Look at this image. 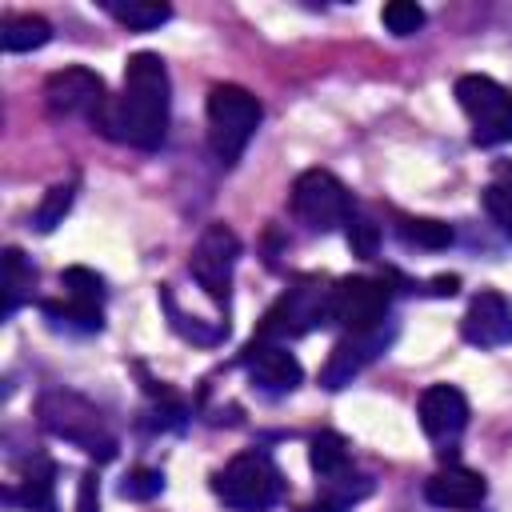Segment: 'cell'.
Wrapping results in <instances>:
<instances>
[{"instance_id":"obj_1","label":"cell","mask_w":512,"mask_h":512,"mask_svg":"<svg viewBox=\"0 0 512 512\" xmlns=\"http://www.w3.org/2000/svg\"><path fill=\"white\" fill-rule=\"evenodd\" d=\"M168 108H172V80L156 52H132L124 64V88L108 100L96 128L128 148L156 152L168 136Z\"/></svg>"},{"instance_id":"obj_2","label":"cell","mask_w":512,"mask_h":512,"mask_svg":"<svg viewBox=\"0 0 512 512\" xmlns=\"http://www.w3.org/2000/svg\"><path fill=\"white\" fill-rule=\"evenodd\" d=\"M36 412H40V424H44L52 436L76 444L80 452H88V456H96V460H112V456H116V436H112L108 420H104L100 408H92L84 396L64 392V388H48V392L40 396Z\"/></svg>"},{"instance_id":"obj_3","label":"cell","mask_w":512,"mask_h":512,"mask_svg":"<svg viewBox=\"0 0 512 512\" xmlns=\"http://www.w3.org/2000/svg\"><path fill=\"white\" fill-rule=\"evenodd\" d=\"M260 100L240 84H216L208 92V144L212 156L232 168L260 128Z\"/></svg>"},{"instance_id":"obj_4","label":"cell","mask_w":512,"mask_h":512,"mask_svg":"<svg viewBox=\"0 0 512 512\" xmlns=\"http://www.w3.org/2000/svg\"><path fill=\"white\" fill-rule=\"evenodd\" d=\"M332 320V288L320 280V276H304L296 280L260 320L256 328V340H276V344H288L320 324Z\"/></svg>"},{"instance_id":"obj_5","label":"cell","mask_w":512,"mask_h":512,"mask_svg":"<svg viewBox=\"0 0 512 512\" xmlns=\"http://www.w3.org/2000/svg\"><path fill=\"white\" fill-rule=\"evenodd\" d=\"M280 488H284V480H280L272 456L268 452H256V448L232 456L216 472V480H212V492L232 512H268L280 500Z\"/></svg>"},{"instance_id":"obj_6","label":"cell","mask_w":512,"mask_h":512,"mask_svg":"<svg viewBox=\"0 0 512 512\" xmlns=\"http://www.w3.org/2000/svg\"><path fill=\"white\" fill-rule=\"evenodd\" d=\"M456 104L472 120V144L496 148L512 140V92L492 76L468 72L456 80Z\"/></svg>"},{"instance_id":"obj_7","label":"cell","mask_w":512,"mask_h":512,"mask_svg":"<svg viewBox=\"0 0 512 512\" xmlns=\"http://www.w3.org/2000/svg\"><path fill=\"white\" fill-rule=\"evenodd\" d=\"M292 212L308 232H332L340 224H348L352 216V196L348 188L324 172V168H308L296 176L292 184Z\"/></svg>"},{"instance_id":"obj_8","label":"cell","mask_w":512,"mask_h":512,"mask_svg":"<svg viewBox=\"0 0 512 512\" xmlns=\"http://www.w3.org/2000/svg\"><path fill=\"white\" fill-rule=\"evenodd\" d=\"M236 260H240V240L228 224H208L192 248V260H188V272L192 280L216 300L224 304L228 300V284H232V272H236Z\"/></svg>"},{"instance_id":"obj_9","label":"cell","mask_w":512,"mask_h":512,"mask_svg":"<svg viewBox=\"0 0 512 512\" xmlns=\"http://www.w3.org/2000/svg\"><path fill=\"white\" fill-rule=\"evenodd\" d=\"M388 304H392V288L372 276H348L336 280L332 288V320L344 324L348 332L380 328L388 320Z\"/></svg>"},{"instance_id":"obj_10","label":"cell","mask_w":512,"mask_h":512,"mask_svg":"<svg viewBox=\"0 0 512 512\" xmlns=\"http://www.w3.org/2000/svg\"><path fill=\"white\" fill-rule=\"evenodd\" d=\"M44 100H48V112H56V116H88L96 124L112 96L104 92L100 72H92V68H60V72H52L44 80Z\"/></svg>"},{"instance_id":"obj_11","label":"cell","mask_w":512,"mask_h":512,"mask_svg":"<svg viewBox=\"0 0 512 512\" xmlns=\"http://www.w3.org/2000/svg\"><path fill=\"white\" fill-rule=\"evenodd\" d=\"M392 324H380V328H368V332H348L344 340H336V348L328 352V364L320 368V384L324 388H344L352 384L388 344H392Z\"/></svg>"},{"instance_id":"obj_12","label":"cell","mask_w":512,"mask_h":512,"mask_svg":"<svg viewBox=\"0 0 512 512\" xmlns=\"http://www.w3.org/2000/svg\"><path fill=\"white\" fill-rule=\"evenodd\" d=\"M252 388L268 392V396H284L292 392L300 380H304V368L300 360L288 352V344H276V340H252L240 356Z\"/></svg>"},{"instance_id":"obj_13","label":"cell","mask_w":512,"mask_h":512,"mask_svg":"<svg viewBox=\"0 0 512 512\" xmlns=\"http://www.w3.org/2000/svg\"><path fill=\"white\" fill-rule=\"evenodd\" d=\"M460 336L472 344V348H504L512 344V308L500 292L484 288L472 296L464 320H460Z\"/></svg>"},{"instance_id":"obj_14","label":"cell","mask_w":512,"mask_h":512,"mask_svg":"<svg viewBox=\"0 0 512 512\" xmlns=\"http://www.w3.org/2000/svg\"><path fill=\"white\" fill-rule=\"evenodd\" d=\"M484 496H488L484 476L464 464H448L436 476H428V484H424V500L444 512H472L484 504Z\"/></svg>"},{"instance_id":"obj_15","label":"cell","mask_w":512,"mask_h":512,"mask_svg":"<svg viewBox=\"0 0 512 512\" xmlns=\"http://www.w3.org/2000/svg\"><path fill=\"white\" fill-rule=\"evenodd\" d=\"M468 424V400L452 384H432L420 396V428L432 440H456Z\"/></svg>"},{"instance_id":"obj_16","label":"cell","mask_w":512,"mask_h":512,"mask_svg":"<svg viewBox=\"0 0 512 512\" xmlns=\"http://www.w3.org/2000/svg\"><path fill=\"white\" fill-rule=\"evenodd\" d=\"M48 40H52V24L44 16L16 12V16H4V24H0V48L4 52H32V48H44Z\"/></svg>"},{"instance_id":"obj_17","label":"cell","mask_w":512,"mask_h":512,"mask_svg":"<svg viewBox=\"0 0 512 512\" xmlns=\"http://www.w3.org/2000/svg\"><path fill=\"white\" fill-rule=\"evenodd\" d=\"M104 12L136 32H148V28H160L164 20H172V8L156 4V0H104Z\"/></svg>"},{"instance_id":"obj_18","label":"cell","mask_w":512,"mask_h":512,"mask_svg":"<svg viewBox=\"0 0 512 512\" xmlns=\"http://www.w3.org/2000/svg\"><path fill=\"white\" fill-rule=\"evenodd\" d=\"M32 280H36V272L24 260V252L20 248H8L4 252V320H12L16 308L32 296Z\"/></svg>"},{"instance_id":"obj_19","label":"cell","mask_w":512,"mask_h":512,"mask_svg":"<svg viewBox=\"0 0 512 512\" xmlns=\"http://www.w3.org/2000/svg\"><path fill=\"white\" fill-rule=\"evenodd\" d=\"M308 460H312V472H316L324 484L336 480V476H344V472H348V444H344V436H336V432H316L312 444H308Z\"/></svg>"},{"instance_id":"obj_20","label":"cell","mask_w":512,"mask_h":512,"mask_svg":"<svg viewBox=\"0 0 512 512\" xmlns=\"http://www.w3.org/2000/svg\"><path fill=\"white\" fill-rule=\"evenodd\" d=\"M72 196H76V184H52L44 192V200L36 204V212H32V228L36 232H52L56 224H64V216L72 208Z\"/></svg>"},{"instance_id":"obj_21","label":"cell","mask_w":512,"mask_h":512,"mask_svg":"<svg viewBox=\"0 0 512 512\" xmlns=\"http://www.w3.org/2000/svg\"><path fill=\"white\" fill-rule=\"evenodd\" d=\"M44 316L56 324H68L76 332H100V308L96 304H80V300H44Z\"/></svg>"},{"instance_id":"obj_22","label":"cell","mask_w":512,"mask_h":512,"mask_svg":"<svg viewBox=\"0 0 512 512\" xmlns=\"http://www.w3.org/2000/svg\"><path fill=\"white\" fill-rule=\"evenodd\" d=\"M396 232H400L404 244H416V248H448L452 244V228L444 220H428V216L400 220Z\"/></svg>"},{"instance_id":"obj_23","label":"cell","mask_w":512,"mask_h":512,"mask_svg":"<svg viewBox=\"0 0 512 512\" xmlns=\"http://www.w3.org/2000/svg\"><path fill=\"white\" fill-rule=\"evenodd\" d=\"M60 284H64V296H68V300L96 304V308H100V300H104V280H100L92 268L72 264V268H64V272H60Z\"/></svg>"},{"instance_id":"obj_24","label":"cell","mask_w":512,"mask_h":512,"mask_svg":"<svg viewBox=\"0 0 512 512\" xmlns=\"http://www.w3.org/2000/svg\"><path fill=\"white\" fill-rule=\"evenodd\" d=\"M380 24L392 36H416L424 28V8L416 0H392V4L380 8Z\"/></svg>"},{"instance_id":"obj_25","label":"cell","mask_w":512,"mask_h":512,"mask_svg":"<svg viewBox=\"0 0 512 512\" xmlns=\"http://www.w3.org/2000/svg\"><path fill=\"white\" fill-rule=\"evenodd\" d=\"M348 248H352V256H360V260H372L376 248H380V224H376L372 216L356 212V208H352V216H348Z\"/></svg>"},{"instance_id":"obj_26","label":"cell","mask_w":512,"mask_h":512,"mask_svg":"<svg viewBox=\"0 0 512 512\" xmlns=\"http://www.w3.org/2000/svg\"><path fill=\"white\" fill-rule=\"evenodd\" d=\"M52 476H56V468H52V464H40V472L24 480L28 512H56V500H52Z\"/></svg>"},{"instance_id":"obj_27","label":"cell","mask_w":512,"mask_h":512,"mask_svg":"<svg viewBox=\"0 0 512 512\" xmlns=\"http://www.w3.org/2000/svg\"><path fill=\"white\" fill-rule=\"evenodd\" d=\"M160 488H164V476L156 468H136V472L124 476L120 496L124 500H152V496H160Z\"/></svg>"},{"instance_id":"obj_28","label":"cell","mask_w":512,"mask_h":512,"mask_svg":"<svg viewBox=\"0 0 512 512\" xmlns=\"http://www.w3.org/2000/svg\"><path fill=\"white\" fill-rule=\"evenodd\" d=\"M484 212H488V216H492V224L512 240V192H508V188H500V184L484 188Z\"/></svg>"},{"instance_id":"obj_29","label":"cell","mask_w":512,"mask_h":512,"mask_svg":"<svg viewBox=\"0 0 512 512\" xmlns=\"http://www.w3.org/2000/svg\"><path fill=\"white\" fill-rule=\"evenodd\" d=\"M76 512H100V480H96V472H84V476H80Z\"/></svg>"},{"instance_id":"obj_30","label":"cell","mask_w":512,"mask_h":512,"mask_svg":"<svg viewBox=\"0 0 512 512\" xmlns=\"http://www.w3.org/2000/svg\"><path fill=\"white\" fill-rule=\"evenodd\" d=\"M456 288H460V280H456V276H436L428 292H432V296H452Z\"/></svg>"},{"instance_id":"obj_31","label":"cell","mask_w":512,"mask_h":512,"mask_svg":"<svg viewBox=\"0 0 512 512\" xmlns=\"http://www.w3.org/2000/svg\"><path fill=\"white\" fill-rule=\"evenodd\" d=\"M496 176L504 180L500 188H508V192H512V164H496Z\"/></svg>"}]
</instances>
